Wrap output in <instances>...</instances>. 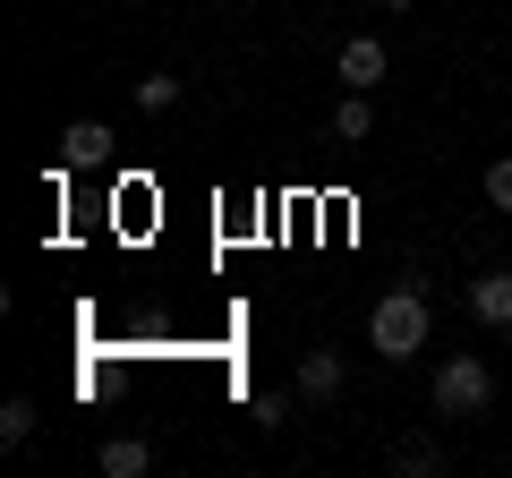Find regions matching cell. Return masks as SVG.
<instances>
[{
	"mask_svg": "<svg viewBox=\"0 0 512 478\" xmlns=\"http://www.w3.org/2000/svg\"><path fill=\"white\" fill-rule=\"evenodd\" d=\"M487 205H495V214H512V154H495V163H487Z\"/></svg>",
	"mask_w": 512,
	"mask_h": 478,
	"instance_id": "obj_12",
	"label": "cell"
},
{
	"mask_svg": "<svg viewBox=\"0 0 512 478\" xmlns=\"http://www.w3.org/2000/svg\"><path fill=\"white\" fill-rule=\"evenodd\" d=\"M299 393H308V402H333V393H342V350H308V359H299Z\"/></svg>",
	"mask_w": 512,
	"mask_h": 478,
	"instance_id": "obj_8",
	"label": "cell"
},
{
	"mask_svg": "<svg viewBox=\"0 0 512 478\" xmlns=\"http://www.w3.org/2000/svg\"><path fill=\"white\" fill-rule=\"evenodd\" d=\"M282 419H291V402H282V393H256V427H265V436H274Z\"/></svg>",
	"mask_w": 512,
	"mask_h": 478,
	"instance_id": "obj_13",
	"label": "cell"
},
{
	"mask_svg": "<svg viewBox=\"0 0 512 478\" xmlns=\"http://www.w3.org/2000/svg\"><path fill=\"white\" fill-rule=\"evenodd\" d=\"M495 402V376L478 350H461V359H444L436 368V419H478V410Z\"/></svg>",
	"mask_w": 512,
	"mask_h": 478,
	"instance_id": "obj_2",
	"label": "cell"
},
{
	"mask_svg": "<svg viewBox=\"0 0 512 478\" xmlns=\"http://www.w3.org/2000/svg\"><path fill=\"white\" fill-rule=\"evenodd\" d=\"M333 77H342V86H359V94H376L384 77H393V52H384L376 35H350L342 52H333Z\"/></svg>",
	"mask_w": 512,
	"mask_h": 478,
	"instance_id": "obj_3",
	"label": "cell"
},
{
	"mask_svg": "<svg viewBox=\"0 0 512 478\" xmlns=\"http://www.w3.org/2000/svg\"><path fill=\"white\" fill-rule=\"evenodd\" d=\"M376 9H419V0H376Z\"/></svg>",
	"mask_w": 512,
	"mask_h": 478,
	"instance_id": "obj_14",
	"label": "cell"
},
{
	"mask_svg": "<svg viewBox=\"0 0 512 478\" xmlns=\"http://www.w3.org/2000/svg\"><path fill=\"white\" fill-rule=\"evenodd\" d=\"M94 461H103V478H146V470H154V444H146V436H111Z\"/></svg>",
	"mask_w": 512,
	"mask_h": 478,
	"instance_id": "obj_6",
	"label": "cell"
},
{
	"mask_svg": "<svg viewBox=\"0 0 512 478\" xmlns=\"http://www.w3.org/2000/svg\"><path fill=\"white\" fill-rule=\"evenodd\" d=\"M367 342H376V359H419L427 350V291L419 282H393V291L376 299V316H367Z\"/></svg>",
	"mask_w": 512,
	"mask_h": 478,
	"instance_id": "obj_1",
	"label": "cell"
},
{
	"mask_svg": "<svg viewBox=\"0 0 512 478\" xmlns=\"http://www.w3.org/2000/svg\"><path fill=\"white\" fill-rule=\"evenodd\" d=\"M111 146H120V137H111L103 120H69V129H60V171H103Z\"/></svg>",
	"mask_w": 512,
	"mask_h": 478,
	"instance_id": "obj_4",
	"label": "cell"
},
{
	"mask_svg": "<svg viewBox=\"0 0 512 478\" xmlns=\"http://www.w3.org/2000/svg\"><path fill=\"white\" fill-rule=\"evenodd\" d=\"M393 470L402 478H444V444L436 436H393Z\"/></svg>",
	"mask_w": 512,
	"mask_h": 478,
	"instance_id": "obj_7",
	"label": "cell"
},
{
	"mask_svg": "<svg viewBox=\"0 0 512 478\" xmlns=\"http://www.w3.org/2000/svg\"><path fill=\"white\" fill-rule=\"evenodd\" d=\"M470 316H478V325H495V333L512 325V274H504V265L470 282Z\"/></svg>",
	"mask_w": 512,
	"mask_h": 478,
	"instance_id": "obj_5",
	"label": "cell"
},
{
	"mask_svg": "<svg viewBox=\"0 0 512 478\" xmlns=\"http://www.w3.org/2000/svg\"><path fill=\"white\" fill-rule=\"evenodd\" d=\"M333 137H342V146H367V137H376V103H367L359 86L333 103Z\"/></svg>",
	"mask_w": 512,
	"mask_h": 478,
	"instance_id": "obj_9",
	"label": "cell"
},
{
	"mask_svg": "<svg viewBox=\"0 0 512 478\" xmlns=\"http://www.w3.org/2000/svg\"><path fill=\"white\" fill-rule=\"evenodd\" d=\"M137 103H146V111H171V103H180V77H171V69H146V77H137Z\"/></svg>",
	"mask_w": 512,
	"mask_h": 478,
	"instance_id": "obj_11",
	"label": "cell"
},
{
	"mask_svg": "<svg viewBox=\"0 0 512 478\" xmlns=\"http://www.w3.org/2000/svg\"><path fill=\"white\" fill-rule=\"evenodd\" d=\"M35 419H43V410H35V393H9V402H0V444L18 453V444L35 436Z\"/></svg>",
	"mask_w": 512,
	"mask_h": 478,
	"instance_id": "obj_10",
	"label": "cell"
}]
</instances>
